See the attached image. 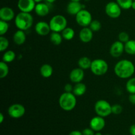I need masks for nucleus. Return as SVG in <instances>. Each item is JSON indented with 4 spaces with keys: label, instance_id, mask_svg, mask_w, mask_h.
I'll list each match as a JSON object with an SVG mask.
<instances>
[{
    "label": "nucleus",
    "instance_id": "nucleus-1",
    "mask_svg": "<svg viewBox=\"0 0 135 135\" xmlns=\"http://www.w3.org/2000/svg\"><path fill=\"white\" fill-rule=\"evenodd\" d=\"M134 65L131 61L128 59L119 61L114 67L115 74L120 79H129L134 75Z\"/></svg>",
    "mask_w": 135,
    "mask_h": 135
},
{
    "label": "nucleus",
    "instance_id": "nucleus-2",
    "mask_svg": "<svg viewBox=\"0 0 135 135\" xmlns=\"http://www.w3.org/2000/svg\"><path fill=\"white\" fill-rule=\"evenodd\" d=\"M34 22L33 17L30 13L20 12L15 18V24L18 30L25 31L32 27Z\"/></svg>",
    "mask_w": 135,
    "mask_h": 135
},
{
    "label": "nucleus",
    "instance_id": "nucleus-3",
    "mask_svg": "<svg viewBox=\"0 0 135 135\" xmlns=\"http://www.w3.org/2000/svg\"><path fill=\"white\" fill-rule=\"evenodd\" d=\"M59 104L63 110L66 112L72 111L76 105V96L73 92H65L59 97Z\"/></svg>",
    "mask_w": 135,
    "mask_h": 135
},
{
    "label": "nucleus",
    "instance_id": "nucleus-4",
    "mask_svg": "<svg viewBox=\"0 0 135 135\" xmlns=\"http://www.w3.org/2000/svg\"><path fill=\"white\" fill-rule=\"evenodd\" d=\"M49 24L51 31L61 32L67 27V20L61 15H56L51 18Z\"/></svg>",
    "mask_w": 135,
    "mask_h": 135
},
{
    "label": "nucleus",
    "instance_id": "nucleus-5",
    "mask_svg": "<svg viewBox=\"0 0 135 135\" xmlns=\"http://www.w3.org/2000/svg\"><path fill=\"white\" fill-rule=\"evenodd\" d=\"M108 63L102 59H96L92 61L90 70L94 75L96 76H102L105 75L108 71Z\"/></svg>",
    "mask_w": 135,
    "mask_h": 135
},
{
    "label": "nucleus",
    "instance_id": "nucleus-6",
    "mask_svg": "<svg viewBox=\"0 0 135 135\" xmlns=\"http://www.w3.org/2000/svg\"><path fill=\"white\" fill-rule=\"evenodd\" d=\"M112 105L104 100H98L94 105V111L97 115L106 117L112 113Z\"/></svg>",
    "mask_w": 135,
    "mask_h": 135
},
{
    "label": "nucleus",
    "instance_id": "nucleus-7",
    "mask_svg": "<svg viewBox=\"0 0 135 135\" xmlns=\"http://www.w3.org/2000/svg\"><path fill=\"white\" fill-rule=\"evenodd\" d=\"M75 19L79 25L82 27H88L92 21L91 13L88 11L83 9L75 16Z\"/></svg>",
    "mask_w": 135,
    "mask_h": 135
},
{
    "label": "nucleus",
    "instance_id": "nucleus-8",
    "mask_svg": "<svg viewBox=\"0 0 135 135\" xmlns=\"http://www.w3.org/2000/svg\"><path fill=\"white\" fill-rule=\"evenodd\" d=\"M105 11L109 17L112 18H117L121 16V8L117 2L110 1L105 5Z\"/></svg>",
    "mask_w": 135,
    "mask_h": 135
},
{
    "label": "nucleus",
    "instance_id": "nucleus-9",
    "mask_svg": "<svg viewBox=\"0 0 135 135\" xmlns=\"http://www.w3.org/2000/svg\"><path fill=\"white\" fill-rule=\"evenodd\" d=\"M8 115L13 119H19L25 115L26 109L23 105L21 104H14L8 108Z\"/></svg>",
    "mask_w": 135,
    "mask_h": 135
},
{
    "label": "nucleus",
    "instance_id": "nucleus-10",
    "mask_svg": "<svg viewBox=\"0 0 135 135\" xmlns=\"http://www.w3.org/2000/svg\"><path fill=\"white\" fill-rule=\"evenodd\" d=\"M125 51V44L119 40L115 41L112 44L109 50V54L113 57H119Z\"/></svg>",
    "mask_w": 135,
    "mask_h": 135
},
{
    "label": "nucleus",
    "instance_id": "nucleus-11",
    "mask_svg": "<svg viewBox=\"0 0 135 135\" xmlns=\"http://www.w3.org/2000/svg\"><path fill=\"white\" fill-rule=\"evenodd\" d=\"M105 126V121L104 117L101 116H95L90 121V127L95 132H99L102 130Z\"/></svg>",
    "mask_w": 135,
    "mask_h": 135
},
{
    "label": "nucleus",
    "instance_id": "nucleus-12",
    "mask_svg": "<svg viewBox=\"0 0 135 135\" xmlns=\"http://www.w3.org/2000/svg\"><path fill=\"white\" fill-rule=\"evenodd\" d=\"M36 5L34 0H18L17 6L21 12L30 13L34 10Z\"/></svg>",
    "mask_w": 135,
    "mask_h": 135
},
{
    "label": "nucleus",
    "instance_id": "nucleus-13",
    "mask_svg": "<svg viewBox=\"0 0 135 135\" xmlns=\"http://www.w3.org/2000/svg\"><path fill=\"white\" fill-rule=\"evenodd\" d=\"M84 78V72L83 69L78 67L73 69L69 74V79L72 83H81Z\"/></svg>",
    "mask_w": 135,
    "mask_h": 135
},
{
    "label": "nucleus",
    "instance_id": "nucleus-14",
    "mask_svg": "<svg viewBox=\"0 0 135 135\" xmlns=\"http://www.w3.org/2000/svg\"><path fill=\"white\" fill-rule=\"evenodd\" d=\"M35 31L38 35L45 36L50 34L51 31L50 24L44 21H40L35 25Z\"/></svg>",
    "mask_w": 135,
    "mask_h": 135
},
{
    "label": "nucleus",
    "instance_id": "nucleus-15",
    "mask_svg": "<svg viewBox=\"0 0 135 135\" xmlns=\"http://www.w3.org/2000/svg\"><path fill=\"white\" fill-rule=\"evenodd\" d=\"M15 17V12L12 8L3 7L0 9V18L6 22L12 21Z\"/></svg>",
    "mask_w": 135,
    "mask_h": 135
},
{
    "label": "nucleus",
    "instance_id": "nucleus-16",
    "mask_svg": "<svg viewBox=\"0 0 135 135\" xmlns=\"http://www.w3.org/2000/svg\"><path fill=\"white\" fill-rule=\"evenodd\" d=\"M93 32H94L88 27H83L79 32V38L80 41L83 43H89L91 42L93 38Z\"/></svg>",
    "mask_w": 135,
    "mask_h": 135
},
{
    "label": "nucleus",
    "instance_id": "nucleus-17",
    "mask_svg": "<svg viewBox=\"0 0 135 135\" xmlns=\"http://www.w3.org/2000/svg\"><path fill=\"white\" fill-rule=\"evenodd\" d=\"M83 9L84 6L79 1H71L67 6V12L71 15L76 16Z\"/></svg>",
    "mask_w": 135,
    "mask_h": 135
},
{
    "label": "nucleus",
    "instance_id": "nucleus-18",
    "mask_svg": "<svg viewBox=\"0 0 135 135\" xmlns=\"http://www.w3.org/2000/svg\"><path fill=\"white\" fill-rule=\"evenodd\" d=\"M35 13L40 17H46L50 13V8L48 5L44 3H38L36 5Z\"/></svg>",
    "mask_w": 135,
    "mask_h": 135
},
{
    "label": "nucleus",
    "instance_id": "nucleus-19",
    "mask_svg": "<svg viewBox=\"0 0 135 135\" xmlns=\"http://www.w3.org/2000/svg\"><path fill=\"white\" fill-rule=\"evenodd\" d=\"M26 40V36L25 31L22 30H18L13 34V41L17 45H22Z\"/></svg>",
    "mask_w": 135,
    "mask_h": 135
},
{
    "label": "nucleus",
    "instance_id": "nucleus-20",
    "mask_svg": "<svg viewBox=\"0 0 135 135\" xmlns=\"http://www.w3.org/2000/svg\"><path fill=\"white\" fill-rule=\"evenodd\" d=\"M86 92V86L81 83H76L73 86V93L76 96H82Z\"/></svg>",
    "mask_w": 135,
    "mask_h": 135
},
{
    "label": "nucleus",
    "instance_id": "nucleus-21",
    "mask_svg": "<svg viewBox=\"0 0 135 135\" xmlns=\"http://www.w3.org/2000/svg\"><path fill=\"white\" fill-rule=\"evenodd\" d=\"M54 69L50 64H44L40 69V75L44 78H50L53 75Z\"/></svg>",
    "mask_w": 135,
    "mask_h": 135
},
{
    "label": "nucleus",
    "instance_id": "nucleus-22",
    "mask_svg": "<svg viewBox=\"0 0 135 135\" xmlns=\"http://www.w3.org/2000/svg\"><path fill=\"white\" fill-rule=\"evenodd\" d=\"M91 64H92V61L88 57H82L78 61V65L83 70L90 69Z\"/></svg>",
    "mask_w": 135,
    "mask_h": 135
},
{
    "label": "nucleus",
    "instance_id": "nucleus-23",
    "mask_svg": "<svg viewBox=\"0 0 135 135\" xmlns=\"http://www.w3.org/2000/svg\"><path fill=\"white\" fill-rule=\"evenodd\" d=\"M63 36H62L61 34H59V32H52V33L50 34V41H51L53 44L55 45V46L60 45L61 44L62 41H63Z\"/></svg>",
    "mask_w": 135,
    "mask_h": 135
},
{
    "label": "nucleus",
    "instance_id": "nucleus-24",
    "mask_svg": "<svg viewBox=\"0 0 135 135\" xmlns=\"http://www.w3.org/2000/svg\"><path fill=\"white\" fill-rule=\"evenodd\" d=\"M75 30L71 27H66L61 32V35L63 39L65 40H71L75 36Z\"/></svg>",
    "mask_w": 135,
    "mask_h": 135
},
{
    "label": "nucleus",
    "instance_id": "nucleus-25",
    "mask_svg": "<svg viewBox=\"0 0 135 135\" xmlns=\"http://www.w3.org/2000/svg\"><path fill=\"white\" fill-rule=\"evenodd\" d=\"M125 51L129 55H135V40H129L125 44Z\"/></svg>",
    "mask_w": 135,
    "mask_h": 135
},
{
    "label": "nucleus",
    "instance_id": "nucleus-26",
    "mask_svg": "<svg viewBox=\"0 0 135 135\" xmlns=\"http://www.w3.org/2000/svg\"><path fill=\"white\" fill-rule=\"evenodd\" d=\"M16 58V54L12 50H8V51H6L3 54V55L2 61H3L7 63H11L13 61L15 60V59Z\"/></svg>",
    "mask_w": 135,
    "mask_h": 135
},
{
    "label": "nucleus",
    "instance_id": "nucleus-27",
    "mask_svg": "<svg viewBox=\"0 0 135 135\" xmlns=\"http://www.w3.org/2000/svg\"><path fill=\"white\" fill-rule=\"evenodd\" d=\"M9 67L7 63L4 61L0 62V79H4L9 74Z\"/></svg>",
    "mask_w": 135,
    "mask_h": 135
},
{
    "label": "nucleus",
    "instance_id": "nucleus-28",
    "mask_svg": "<svg viewBox=\"0 0 135 135\" xmlns=\"http://www.w3.org/2000/svg\"><path fill=\"white\" fill-rule=\"evenodd\" d=\"M126 90L129 93L135 94V77L131 78L126 84Z\"/></svg>",
    "mask_w": 135,
    "mask_h": 135
},
{
    "label": "nucleus",
    "instance_id": "nucleus-29",
    "mask_svg": "<svg viewBox=\"0 0 135 135\" xmlns=\"http://www.w3.org/2000/svg\"><path fill=\"white\" fill-rule=\"evenodd\" d=\"M133 2V0H117V3L123 9H129L132 8Z\"/></svg>",
    "mask_w": 135,
    "mask_h": 135
},
{
    "label": "nucleus",
    "instance_id": "nucleus-30",
    "mask_svg": "<svg viewBox=\"0 0 135 135\" xmlns=\"http://www.w3.org/2000/svg\"><path fill=\"white\" fill-rule=\"evenodd\" d=\"M9 42L7 38H5L3 36H0V51L3 52L5 51L9 47Z\"/></svg>",
    "mask_w": 135,
    "mask_h": 135
},
{
    "label": "nucleus",
    "instance_id": "nucleus-31",
    "mask_svg": "<svg viewBox=\"0 0 135 135\" xmlns=\"http://www.w3.org/2000/svg\"><path fill=\"white\" fill-rule=\"evenodd\" d=\"M89 28L93 32H98L102 28V24L98 20H92L90 24Z\"/></svg>",
    "mask_w": 135,
    "mask_h": 135
},
{
    "label": "nucleus",
    "instance_id": "nucleus-32",
    "mask_svg": "<svg viewBox=\"0 0 135 135\" xmlns=\"http://www.w3.org/2000/svg\"><path fill=\"white\" fill-rule=\"evenodd\" d=\"M9 26L8 22L1 20L0 21V35L3 36L4 34H6L9 30Z\"/></svg>",
    "mask_w": 135,
    "mask_h": 135
},
{
    "label": "nucleus",
    "instance_id": "nucleus-33",
    "mask_svg": "<svg viewBox=\"0 0 135 135\" xmlns=\"http://www.w3.org/2000/svg\"><path fill=\"white\" fill-rule=\"evenodd\" d=\"M118 38L120 42H123V43L125 44L126 42H127L129 40V35L128 33L125 32H121L119 34L118 36Z\"/></svg>",
    "mask_w": 135,
    "mask_h": 135
},
{
    "label": "nucleus",
    "instance_id": "nucleus-34",
    "mask_svg": "<svg viewBox=\"0 0 135 135\" xmlns=\"http://www.w3.org/2000/svg\"><path fill=\"white\" fill-rule=\"evenodd\" d=\"M112 113L115 115H119L123 112V107L120 104H114L112 107Z\"/></svg>",
    "mask_w": 135,
    "mask_h": 135
},
{
    "label": "nucleus",
    "instance_id": "nucleus-35",
    "mask_svg": "<svg viewBox=\"0 0 135 135\" xmlns=\"http://www.w3.org/2000/svg\"><path fill=\"white\" fill-rule=\"evenodd\" d=\"M94 131L93 129H91L90 127V128H86L84 129V130L83 131V135H95L94 133Z\"/></svg>",
    "mask_w": 135,
    "mask_h": 135
},
{
    "label": "nucleus",
    "instance_id": "nucleus-36",
    "mask_svg": "<svg viewBox=\"0 0 135 135\" xmlns=\"http://www.w3.org/2000/svg\"><path fill=\"white\" fill-rule=\"evenodd\" d=\"M64 89L65 92H73V86H72V84L68 83V84L65 85Z\"/></svg>",
    "mask_w": 135,
    "mask_h": 135
},
{
    "label": "nucleus",
    "instance_id": "nucleus-37",
    "mask_svg": "<svg viewBox=\"0 0 135 135\" xmlns=\"http://www.w3.org/2000/svg\"><path fill=\"white\" fill-rule=\"evenodd\" d=\"M129 100L133 105H135V94H130L129 96Z\"/></svg>",
    "mask_w": 135,
    "mask_h": 135
},
{
    "label": "nucleus",
    "instance_id": "nucleus-38",
    "mask_svg": "<svg viewBox=\"0 0 135 135\" xmlns=\"http://www.w3.org/2000/svg\"><path fill=\"white\" fill-rule=\"evenodd\" d=\"M129 133H130L131 135H135V124H133L130 127Z\"/></svg>",
    "mask_w": 135,
    "mask_h": 135
},
{
    "label": "nucleus",
    "instance_id": "nucleus-39",
    "mask_svg": "<svg viewBox=\"0 0 135 135\" xmlns=\"http://www.w3.org/2000/svg\"><path fill=\"white\" fill-rule=\"evenodd\" d=\"M69 135H83V134L82 132L79 131H73Z\"/></svg>",
    "mask_w": 135,
    "mask_h": 135
},
{
    "label": "nucleus",
    "instance_id": "nucleus-40",
    "mask_svg": "<svg viewBox=\"0 0 135 135\" xmlns=\"http://www.w3.org/2000/svg\"><path fill=\"white\" fill-rule=\"evenodd\" d=\"M4 121V115L2 113H0V123H2Z\"/></svg>",
    "mask_w": 135,
    "mask_h": 135
},
{
    "label": "nucleus",
    "instance_id": "nucleus-41",
    "mask_svg": "<svg viewBox=\"0 0 135 135\" xmlns=\"http://www.w3.org/2000/svg\"><path fill=\"white\" fill-rule=\"evenodd\" d=\"M132 9L135 10V1H133V4H132Z\"/></svg>",
    "mask_w": 135,
    "mask_h": 135
},
{
    "label": "nucleus",
    "instance_id": "nucleus-42",
    "mask_svg": "<svg viewBox=\"0 0 135 135\" xmlns=\"http://www.w3.org/2000/svg\"><path fill=\"white\" fill-rule=\"evenodd\" d=\"M46 1H47L48 3H54V2H55L56 0H46Z\"/></svg>",
    "mask_w": 135,
    "mask_h": 135
},
{
    "label": "nucleus",
    "instance_id": "nucleus-43",
    "mask_svg": "<svg viewBox=\"0 0 135 135\" xmlns=\"http://www.w3.org/2000/svg\"><path fill=\"white\" fill-rule=\"evenodd\" d=\"M34 1H35L36 3H41V2H42V1H43V0H34Z\"/></svg>",
    "mask_w": 135,
    "mask_h": 135
},
{
    "label": "nucleus",
    "instance_id": "nucleus-44",
    "mask_svg": "<svg viewBox=\"0 0 135 135\" xmlns=\"http://www.w3.org/2000/svg\"><path fill=\"white\" fill-rule=\"evenodd\" d=\"M95 135H102V133H100V131H99V132H96V133H95Z\"/></svg>",
    "mask_w": 135,
    "mask_h": 135
},
{
    "label": "nucleus",
    "instance_id": "nucleus-45",
    "mask_svg": "<svg viewBox=\"0 0 135 135\" xmlns=\"http://www.w3.org/2000/svg\"><path fill=\"white\" fill-rule=\"evenodd\" d=\"M71 1H80V0H71Z\"/></svg>",
    "mask_w": 135,
    "mask_h": 135
},
{
    "label": "nucleus",
    "instance_id": "nucleus-46",
    "mask_svg": "<svg viewBox=\"0 0 135 135\" xmlns=\"http://www.w3.org/2000/svg\"><path fill=\"white\" fill-rule=\"evenodd\" d=\"M105 135H110V134H105Z\"/></svg>",
    "mask_w": 135,
    "mask_h": 135
}]
</instances>
